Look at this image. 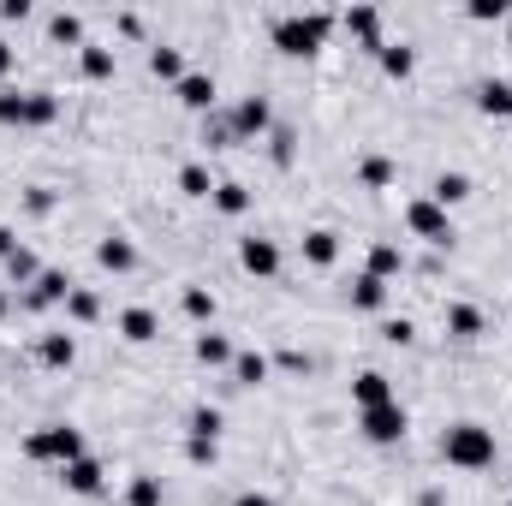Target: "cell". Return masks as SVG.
Masks as SVG:
<instances>
[{"label":"cell","instance_id":"cell-7","mask_svg":"<svg viewBox=\"0 0 512 506\" xmlns=\"http://www.w3.org/2000/svg\"><path fill=\"white\" fill-rule=\"evenodd\" d=\"M239 262H245V274L268 280V274H280V245L274 239H239Z\"/></svg>","mask_w":512,"mask_h":506},{"label":"cell","instance_id":"cell-3","mask_svg":"<svg viewBox=\"0 0 512 506\" xmlns=\"http://www.w3.org/2000/svg\"><path fill=\"white\" fill-rule=\"evenodd\" d=\"M24 459H48V465H72V459H84V435L72 429V423H48V429H36L30 441H24Z\"/></svg>","mask_w":512,"mask_h":506},{"label":"cell","instance_id":"cell-48","mask_svg":"<svg viewBox=\"0 0 512 506\" xmlns=\"http://www.w3.org/2000/svg\"><path fill=\"white\" fill-rule=\"evenodd\" d=\"M0 316H6V292H0Z\"/></svg>","mask_w":512,"mask_h":506},{"label":"cell","instance_id":"cell-42","mask_svg":"<svg viewBox=\"0 0 512 506\" xmlns=\"http://www.w3.org/2000/svg\"><path fill=\"white\" fill-rule=\"evenodd\" d=\"M185 459H191V465H215V441H197V435H191V441H185Z\"/></svg>","mask_w":512,"mask_h":506},{"label":"cell","instance_id":"cell-17","mask_svg":"<svg viewBox=\"0 0 512 506\" xmlns=\"http://www.w3.org/2000/svg\"><path fill=\"white\" fill-rule=\"evenodd\" d=\"M96 262H102L108 274H131V268H137V251H131V239H114V233H108V239L96 245Z\"/></svg>","mask_w":512,"mask_h":506},{"label":"cell","instance_id":"cell-2","mask_svg":"<svg viewBox=\"0 0 512 506\" xmlns=\"http://www.w3.org/2000/svg\"><path fill=\"white\" fill-rule=\"evenodd\" d=\"M328 30H334V12H286V18H274V48L304 60L328 42Z\"/></svg>","mask_w":512,"mask_h":506},{"label":"cell","instance_id":"cell-28","mask_svg":"<svg viewBox=\"0 0 512 506\" xmlns=\"http://www.w3.org/2000/svg\"><path fill=\"white\" fill-rule=\"evenodd\" d=\"M215 209H221V215H245V209H251V191H245L239 179H221V185H215Z\"/></svg>","mask_w":512,"mask_h":506},{"label":"cell","instance_id":"cell-1","mask_svg":"<svg viewBox=\"0 0 512 506\" xmlns=\"http://www.w3.org/2000/svg\"><path fill=\"white\" fill-rule=\"evenodd\" d=\"M441 459H447L453 471H489V465H495V429H483V423H453V429L441 435Z\"/></svg>","mask_w":512,"mask_h":506},{"label":"cell","instance_id":"cell-10","mask_svg":"<svg viewBox=\"0 0 512 506\" xmlns=\"http://www.w3.org/2000/svg\"><path fill=\"white\" fill-rule=\"evenodd\" d=\"M60 477H66V489H72V495H102V489H108V477H102V465H96L90 453H84V459H72Z\"/></svg>","mask_w":512,"mask_h":506},{"label":"cell","instance_id":"cell-26","mask_svg":"<svg viewBox=\"0 0 512 506\" xmlns=\"http://www.w3.org/2000/svg\"><path fill=\"white\" fill-rule=\"evenodd\" d=\"M149 72L167 78V84H179V78H185V54H179V48H149Z\"/></svg>","mask_w":512,"mask_h":506},{"label":"cell","instance_id":"cell-21","mask_svg":"<svg viewBox=\"0 0 512 506\" xmlns=\"http://www.w3.org/2000/svg\"><path fill=\"white\" fill-rule=\"evenodd\" d=\"M465 197H471V179H465V173H441L435 191H429V203H441V209H453V203H465Z\"/></svg>","mask_w":512,"mask_h":506},{"label":"cell","instance_id":"cell-47","mask_svg":"<svg viewBox=\"0 0 512 506\" xmlns=\"http://www.w3.org/2000/svg\"><path fill=\"white\" fill-rule=\"evenodd\" d=\"M12 60H18V54H12V48H6V42H0V78H6V72H12Z\"/></svg>","mask_w":512,"mask_h":506},{"label":"cell","instance_id":"cell-34","mask_svg":"<svg viewBox=\"0 0 512 506\" xmlns=\"http://www.w3.org/2000/svg\"><path fill=\"white\" fill-rule=\"evenodd\" d=\"M126 506H161V477H131Z\"/></svg>","mask_w":512,"mask_h":506},{"label":"cell","instance_id":"cell-4","mask_svg":"<svg viewBox=\"0 0 512 506\" xmlns=\"http://www.w3.org/2000/svg\"><path fill=\"white\" fill-rule=\"evenodd\" d=\"M358 429H364V441H376V447H399L405 429H411V417H405V405L393 399V405H370V411H358Z\"/></svg>","mask_w":512,"mask_h":506},{"label":"cell","instance_id":"cell-25","mask_svg":"<svg viewBox=\"0 0 512 506\" xmlns=\"http://www.w3.org/2000/svg\"><path fill=\"white\" fill-rule=\"evenodd\" d=\"M233 376H239V387H262L268 381V358L262 352H233Z\"/></svg>","mask_w":512,"mask_h":506},{"label":"cell","instance_id":"cell-5","mask_svg":"<svg viewBox=\"0 0 512 506\" xmlns=\"http://www.w3.org/2000/svg\"><path fill=\"white\" fill-rule=\"evenodd\" d=\"M405 227H411L417 239H429V245H453V221H447V209L429 203V197H417V203L405 209Z\"/></svg>","mask_w":512,"mask_h":506},{"label":"cell","instance_id":"cell-33","mask_svg":"<svg viewBox=\"0 0 512 506\" xmlns=\"http://www.w3.org/2000/svg\"><path fill=\"white\" fill-rule=\"evenodd\" d=\"M185 316H191V322H215V292L185 286Z\"/></svg>","mask_w":512,"mask_h":506},{"label":"cell","instance_id":"cell-40","mask_svg":"<svg viewBox=\"0 0 512 506\" xmlns=\"http://www.w3.org/2000/svg\"><path fill=\"white\" fill-rule=\"evenodd\" d=\"M471 18L477 24H495V18H507V0H471Z\"/></svg>","mask_w":512,"mask_h":506},{"label":"cell","instance_id":"cell-36","mask_svg":"<svg viewBox=\"0 0 512 506\" xmlns=\"http://www.w3.org/2000/svg\"><path fill=\"white\" fill-rule=\"evenodd\" d=\"M191 435H197V441H215V435H221V411H215V405H197V411H191Z\"/></svg>","mask_w":512,"mask_h":506},{"label":"cell","instance_id":"cell-18","mask_svg":"<svg viewBox=\"0 0 512 506\" xmlns=\"http://www.w3.org/2000/svg\"><path fill=\"white\" fill-rule=\"evenodd\" d=\"M60 120V96L54 90H30L24 96V126H54Z\"/></svg>","mask_w":512,"mask_h":506},{"label":"cell","instance_id":"cell-14","mask_svg":"<svg viewBox=\"0 0 512 506\" xmlns=\"http://www.w3.org/2000/svg\"><path fill=\"white\" fill-rule=\"evenodd\" d=\"M36 358H42L48 370H72V358H78V340H72V334H42Z\"/></svg>","mask_w":512,"mask_h":506},{"label":"cell","instance_id":"cell-22","mask_svg":"<svg viewBox=\"0 0 512 506\" xmlns=\"http://www.w3.org/2000/svg\"><path fill=\"white\" fill-rule=\"evenodd\" d=\"M197 364H209V370H221V364H233V346H227V334H197Z\"/></svg>","mask_w":512,"mask_h":506},{"label":"cell","instance_id":"cell-38","mask_svg":"<svg viewBox=\"0 0 512 506\" xmlns=\"http://www.w3.org/2000/svg\"><path fill=\"white\" fill-rule=\"evenodd\" d=\"M0 126H24V96L18 90H0Z\"/></svg>","mask_w":512,"mask_h":506},{"label":"cell","instance_id":"cell-32","mask_svg":"<svg viewBox=\"0 0 512 506\" xmlns=\"http://www.w3.org/2000/svg\"><path fill=\"white\" fill-rule=\"evenodd\" d=\"M48 36H54V42H84V18H78V12H54V18H48Z\"/></svg>","mask_w":512,"mask_h":506},{"label":"cell","instance_id":"cell-9","mask_svg":"<svg viewBox=\"0 0 512 506\" xmlns=\"http://www.w3.org/2000/svg\"><path fill=\"white\" fill-rule=\"evenodd\" d=\"M66 298H72V280H66L60 268H42V280L30 286L24 304H30V310H48V304H66Z\"/></svg>","mask_w":512,"mask_h":506},{"label":"cell","instance_id":"cell-6","mask_svg":"<svg viewBox=\"0 0 512 506\" xmlns=\"http://www.w3.org/2000/svg\"><path fill=\"white\" fill-rule=\"evenodd\" d=\"M227 126L239 143H256V137H268L274 131V108H268V96H245L233 114H227Z\"/></svg>","mask_w":512,"mask_h":506},{"label":"cell","instance_id":"cell-19","mask_svg":"<svg viewBox=\"0 0 512 506\" xmlns=\"http://www.w3.org/2000/svg\"><path fill=\"white\" fill-rule=\"evenodd\" d=\"M447 334L453 340H477L483 334V310L477 304H447Z\"/></svg>","mask_w":512,"mask_h":506},{"label":"cell","instance_id":"cell-29","mask_svg":"<svg viewBox=\"0 0 512 506\" xmlns=\"http://www.w3.org/2000/svg\"><path fill=\"white\" fill-rule=\"evenodd\" d=\"M78 66H84V78H114V48H96V42H84Z\"/></svg>","mask_w":512,"mask_h":506},{"label":"cell","instance_id":"cell-46","mask_svg":"<svg viewBox=\"0 0 512 506\" xmlns=\"http://www.w3.org/2000/svg\"><path fill=\"white\" fill-rule=\"evenodd\" d=\"M12 251H18V233H12V227H0V262H6Z\"/></svg>","mask_w":512,"mask_h":506},{"label":"cell","instance_id":"cell-37","mask_svg":"<svg viewBox=\"0 0 512 506\" xmlns=\"http://www.w3.org/2000/svg\"><path fill=\"white\" fill-rule=\"evenodd\" d=\"M268 155H274V167H292V126L268 131Z\"/></svg>","mask_w":512,"mask_h":506},{"label":"cell","instance_id":"cell-12","mask_svg":"<svg viewBox=\"0 0 512 506\" xmlns=\"http://www.w3.org/2000/svg\"><path fill=\"white\" fill-rule=\"evenodd\" d=\"M352 399H358V411H370V405H393V387H387L382 370H364V376L352 381Z\"/></svg>","mask_w":512,"mask_h":506},{"label":"cell","instance_id":"cell-30","mask_svg":"<svg viewBox=\"0 0 512 506\" xmlns=\"http://www.w3.org/2000/svg\"><path fill=\"white\" fill-rule=\"evenodd\" d=\"M358 179H364L370 191H387V185H393V161H387V155H364V161H358Z\"/></svg>","mask_w":512,"mask_h":506},{"label":"cell","instance_id":"cell-11","mask_svg":"<svg viewBox=\"0 0 512 506\" xmlns=\"http://www.w3.org/2000/svg\"><path fill=\"white\" fill-rule=\"evenodd\" d=\"M346 30H352L370 54H382V12H376V6H352V12H346Z\"/></svg>","mask_w":512,"mask_h":506},{"label":"cell","instance_id":"cell-44","mask_svg":"<svg viewBox=\"0 0 512 506\" xmlns=\"http://www.w3.org/2000/svg\"><path fill=\"white\" fill-rule=\"evenodd\" d=\"M0 18H6V24H24V18H30V0H0Z\"/></svg>","mask_w":512,"mask_h":506},{"label":"cell","instance_id":"cell-35","mask_svg":"<svg viewBox=\"0 0 512 506\" xmlns=\"http://www.w3.org/2000/svg\"><path fill=\"white\" fill-rule=\"evenodd\" d=\"M66 310H72V322H96V316H102V304H96V292H84V286H72V298H66Z\"/></svg>","mask_w":512,"mask_h":506},{"label":"cell","instance_id":"cell-23","mask_svg":"<svg viewBox=\"0 0 512 506\" xmlns=\"http://www.w3.org/2000/svg\"><path fill=\"white\" fill-rule=\"evenodd\" d=\"M352 304H358V310H382V304H387V280L358 274V280H352Z\"/></svg>","mask_w":512,"mask_h":506},{"label":"cell","instance_id":"cell-20","mask_svg":"<svg viewBox=\"0 0 512 506\" xmlns=\"http://www.w3.org/2000/svg\"><path fill=\"white\" fill-rule=\"evenodd\" d=\"M376 60H382L387 78H411V72H417V54H411L405 42H382V54H376Z\"/></svg>","mask_w":512,"mask_h":506},{"label":"cell","instance_id":"cell-13","mask_svg":"<svg viewBox=\"0 0 512 506\" xmlns=\"http://www.w3.org/2000/svg\"><path fill=\"white\" fill-rule=\"evenodd\" d=\"M120 334H126L131 346H149V340L161 334V322H155V310H143V304H131L126 316H120Z\"/></svg>","mask_w":512,"mask_h":506},{"label":"cell","instance_id":"cell-24","mask_svg":"<svg viewBox=\"0 0 512 506\" xmlns=\"http://www.w3.org/2000/svg\"><path fill=\"white\" fill-rule=\"evenodd\" d=\"M399 268H405L399 245H370V262H364V274H376V280H393Z\"/></svg>","mask_w":512,"mask_h":506},{"label":"cell","instance_id":"cell-45","mask_svg":"<svg viewBox=\"0 0 512 506\" xmlns=\"http://www.w3.org/2000/svg\"><path fill=\"white\" fill-rule=\"evenodd\" d=\"M233 506H280V501H274V495H256V489H245Z\"/></svg>","mask_w":512,"mask_h":506},{"label":"cell","instance_id":"cell-41","mask_svg":"<svg viewBox=\"0 0 512 506\" xmlns=\"http://www.w3.org/2000/svg\"><path fill=\"white\" fill-rule=\"evenodd\" d=\"M203 143H209V149H227V143H239V137H233V126H227V120H209Z\"/></svg>","mask_w":512,"mask_h":506},{"label":"cell","instance_id":"cell-8","mask_svg":"<svg viewBox=\"0 0 512 506\" xmlns=\"http://www.w3.org/2000/svg\"><path fill=\"white\" fill-rule=\"evenodd\" d=\"M173 96H179L191 114H209V108H215V78H209V72H185V78L173 84Z\"/></svg>","mask_w":512,"mask_h":506},{"label":"cell","instance_id":"cell-15","mask_svg":"<svg viewBox=\"0 0 512 506\" xmlns=\"http://www.w3.org/2000/svg\"><path fill=\"white\" fill-rule=\"evenodd\" d=\"M304 262H316V268H334V262H340V233H328V227L304 233Z\"/></svg>","mask_w":512,"mask_h":506},{"label":"cell","instance_id":"cell-16","mask_svg":"<svg viewBox=\"0 0 512 506\" xmlns=\"http://www.w3.org/2000/svg\"><path fill=\"white\" fill-rule=\"evenodd\" d=\"M477 108H483V114H495V120H512V84H507V78L477 84Z\"/></svg>","mask_w":512,"mask_h":506},{"label":"cell","instance_id":"cell-43","mask_svg":"<svg viewBox=\"0 0 512 506\" xmlns=\"http://www.w3.org/2000/svg\"><path fill=\"white\" fill-rule=\"evenodd\" d=\"M24 209H30V215H48V209H54V191H48V185H36V191L24 197Z\"/></svg>","mask_w":512,"mask_h":506},{"label":"cell","instance_id":"cell-27","mask_svg":"<svg viewBox=\"0 0 512 506\" xmlns=\"http://www.w3.org/2000/svg\"><path fill=\"white\" fill-rule=\"evenodd\" d=\"M179 191H185V197H215L209 167H203V161H185V167H179Z\"/></svg>","mask_w":512,"mask_h":506},{"label":"cell","instance_id":"cell-39","mask_svg":"<svg viewBox=\"0 0 512 506\" xmlns=\"http://www.w3.org/2000/svg\"><path fill=\"white\" fill-rule=\"evenodd\" d=\"M382 340H387V346H411V340H417V328H411L405 316H393V322L382 328Z\"/></svg>","mask_w":512,"mask_h":506},{"label":"cell","instance_id":"cell-31","mask_svg":"<svg viewBox=\"0 0 512 506\" xmlns=\"http://www.w3.org/2000/svg\"><path fill=\"white\" fill-rule=\"evenodd\" d=\"M6 274H12L18 286H36V280H42V268H36V256L24 251V245H18V251L6 256Z\"/></svg>","mask_w":512,"mask_h":506}]
</instances>
